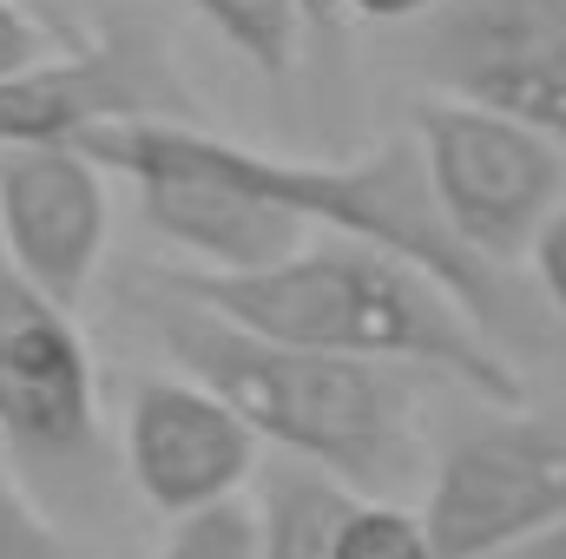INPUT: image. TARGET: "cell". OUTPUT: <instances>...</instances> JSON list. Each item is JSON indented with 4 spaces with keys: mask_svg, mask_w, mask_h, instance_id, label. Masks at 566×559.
I'll return each mask as SVG.
<instances>
[{
    "mask_svg": "<svg viewBox=\"0 0 566 559\" xmlns=\"http://www.w3.org/2000/svg\"><path fill=\"white\" fill-rule=\"evenodd\" d=\"M258 73L283 80L296 66V33H303V13L296 0H191Z\"/></svg>",
    "mask_w": 566,
    "mask_h": 559,
    "instance_id": "12",
    "label": "cell"
},
{
    "mask_svg": "<svg viewBox=\"0 0 566 559\" xmlns=\"http://www.w3.org/2000/svg\"><path fill=\"white\" fill-rule=\"evenodd\" d=\"M0 441L33 474V494L93 507L106 494L99 376L66 303L13 271L0 251Z\"/></svg>",
    "mask_w": 566,
    "mask_h": 559,
    "instance_id": "4",
    "label": "cell"
},
{
    "mask_svg": "<svg viewBox=\"0 0 566 559\" xmlns=\"http://www.w3.org/2000/svg\"><path fill=\"white\" fill-rule=\"evenodd\" d=\"M349 487H336L329 474L290 461L264 481V500H258V520H264V540L258 559H336V527L349 514Z\"/></svg>",
    "mask_w": 566,
    "mask_h": 559,
    "instance_id": "11",
    "label": "cell"
},
{
    "mask_svg": "<svg viewBox=\"0 0 566 559\" xmlns=\"http://www.w3.org/2000/svg\"><path fill=\"white\" fill-rule=\"evenodd\" d=\"M441 0H349V13L363 20H428Z\"/></svg>",
    "mask_w": 566,
    "mask_h": 559,
    "instance_id": "18",
    "label": "cell"
},
{
    "mask_svg": "<svg viewBox=\"0 0 566 559\" xmlns=\"http://www.w3.org/2000/svg\"><path fill=\"white\" fill-rule=\"evenodd\" d=\"M258 540H264V520L244 500H224V507L171 520L151 559H258Z\"/></svg>",
    "mask_w": 566,
    "mask_h": 559,
    "instance_id": "14",
    "label": "cell"
},
{
    "mask_svg": "<svg viewBox=\"0 0 566 559\" xmlns=\"http://www.w3.org/2000/svg\"><path fill=\"white\" fill-rule=\"evenodd\" d=\"M416 145L428 158L434 198L454 224V238L507 271L514 257H534L547 218L566 204V145L501 119L488 106H461V99H428L416 113Z\"/></svg>",
    "mask_w": 566,
    "mask_h": 559,
    "instance_id": "5",
    "label": "cell"
},
{
    "mask_svg": "<svg viewBox=\"0 0 566 559\" xmlns=\"http://www.w3.org/2000/svg\"><path fill=\"white\" fill-rule=\"evenodd\" d=\"M501 559H566V520H554L547 534H534V540H521L514 553H501Z\"/></svg>",
    "mask_w": 566,
    "mask_h": 559,
    "instance_id": "19",
    "label": "cell"
},
{
    "mask_svg": "<svg viewBox=\"0 0 566 559\" xmlns=\"http://www.w3.org/2000/svg\"><path fill=\"white\" fill-rule=\"evenodd\" d=\"M139 316L178 376L224 395L271 447L329 474L356 500H396L422 481V434L402 369L251 336L158 271L139 283Z\"/></svg>",
    "mask_w": 566,
    "mask_h": 559,
    "instance_id": "2",
    "label": "cell"
},
{
    "mask_svg": "<svg viewBox=\"0 0 566 559\" xmlns=\"http://www.w3.org/2000/svg\"><path fill=\"white\" fill-rule=\"evenodd\" d=\"M80 151L119 178H139L158 165H191V171H211V178H231L244 191H258L264 204L296 211L310 231H329V238H356V244H376V251H396L409 257L416 271H428L434 283H448L474 316L481 329L501 342V336H521L527 329V303L507 271L481 264L441 198H434V178H428V158L416 139H382L356 158H277V151H258V145L218 139V133H198V126H178V119H106L93 133H80Z\"/></svg>",
    "mask_w": 566,
    "mask_h": 559,
    "instance_id": "1",
    "label": "cell"
},
{
    "mask_svg": "<svg viewBox=\"0 0 566 559\" xmlns=\"http://www.w3.org/2000/svg\"><path fill=\"white\" fill-rule=\"evenodd\" d=\"M296 13H303V27L329 33V27H343V20H349V0H296Z\"/></svg>",
    "mask_w": 566,
    "mask_h": 559,
    "instance_id": "20",
    "label": "cell"
},
{
    "mask_svg": "<svg viewBox=\"0 0 566 559\" xmlns=\"http://www.w3.org/2000/svg\"><path fill=\"white\" fill-rule=\"evenodd\" d=\"M336 559H441L428 540V520L402 500H349L336 527Z\"/></svg>",
    "mask_w": 566,
    "mask_h": 559,
    "instance_id": "13",
    "label": "cell"
},
{
    "mask_svg": "<svg viewBox=\"0 0 566 559\" xmlns=\"http://www.w3.org/2000/svg\"><path fill=\"white\" fill-rule=\"evenodd\" d=\"M0 559H73L60 527L46 520L40 494L20 487L7 467H0Z\"/></svg>",
    "mask_w": 566,
    "mask_h": 559,
    "instance_id": "15",
    "label": "cell"
},
{
    "mask_svg": "<svg viewBox=\"0 0 566 559\" xmlns=\"http://www.w3.org/2000/svg\"><path fill=\"white\" fill-rule=\"evenodd\" d=\"M106 165L80 145L0 151V251L53 303H80L106 257Z\"/></svg>",
    "mask_w": 566,
    "mask_h": 559,
    "instance_id": "9",
    "label": "cell"
},
{
    "mask_svg": "<svg viewBox=\"0 0 566 559\" xmlns=\"http://www.w3.org/2000/svg\"><path fill=\"white\" fill-rule=\"evenodd\" d=\"M33 66H46V40H40V27L13 0H0V86L27 80Z\"/></svg>",
    "mask_w": 566,
    "mask_h": 559,
    "instance_id": "16",
    "label": "cell"
},
{
    "mask_svg": "<svg viewBox=\"0 0 566 559\" xmlns=\"http://www.w3.org/2000/svg\"><path fill=\"white\" fill-rule=\"evenodd\" d=\"M264 434L191 376H145L126 409V481L165 520L238 500Z\"/></svg>",
    "mask_w": 566,
    "mask_h": 559,
    "instance_id": "8",
    "label": "cell"
},
{
    "mask_svg": "<svg viewBox=\"0 0 566 559\" xmlns=\"http://www.w3.org/2000/svg\"><path fill=\"white\" fill-rule=\"evenodd\" d=\"M139 191L145 224L198 257L205 277H258V271H277L296 251H310V224L283 204H264L258 191L231 184V178H211V171H191V165H158L133 178Z\"/></svg>",
    "mask_w": 566,
    "mask_h": 559,
    "instance_id": "10",
    "label": "cell"
},
{
    "mask_svg": "<svg viewBox=\"0 0 566 559\" xmlns=\"http://www.w3.org/2000/svg\"><path fill=\"white\" fill-rule=\"evenodd\" d=\"M428 540L441 559H501L566 520V421L501 409L428 474Z\"/></svg>",
    "mask_w": 566,
    "mask_h": 559,
    "instance_id": "6",
    "label": "cell"
},
{
    "mask_svg": "<svg viewBox=\"0 0 566 559\" xmlns=\"http://www.w3.org/2000/svg\"><path fill=\"white\" fill-rule=\"evenodd\" d=\"M428 86L566 145V0H441L416 40Z\"/></svg>",
    "mask_w": 566,
    "mask_h": 559,
    "instance_id": "7",
    "label": "cell"
},
{
    "mask_svg": "<svg viewBox=\"0 0 566 559\" xmlns=\"http://www.w3.org/2000/svg\"><path fill=\"white\" fill-rule=\"evenodd\" d=\"M158 277L251 336L382 362V369L416 362L434 376H454L461 389H474L501 409L527 402L521 376L507 369V356L481 329V316L448 283H434L396 251L329 238V244H310L290 264L258 271V277H205V271H158Z\"/></svg>",
    "mask_w": 566,
    "mask_h": 559,
    "instance_id": "3",
    "label": "cell"
},
{
    "mask_svg": "<svg viewBox=\"0 0 566 559\" xmlns=\"http://www.w3.org/2000/svg\"><path fill=\"white\" fill-rule=\"evenodd\" d=\"M534 277L547 289V303L566 316V204L547 218V231H541V244H534Z\"/></svg>",
    "mask_w": 566,
    "mask_h": 559,
    "instance_id": "17",
    "label": "cell"
}]
</instances>
